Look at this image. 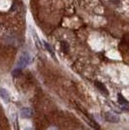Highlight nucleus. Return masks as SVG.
I'll list each match as a JSON object with an SVG mask.
<instances>
[{
  "mask_svg": "<svg viewBox=\"0 0 129 130\" xmlns=\"http://www.w3.org/2000/svg\"><path fill=\"white\" fill-rule=\"evenodd\" d=\"M33 39L35 41V45L37 46L39 49H41L42 48V43H41V41H40V39H39V37L37 36L36 33H33Z\"/></svg>",
  "mask_w": 129,
  "mask_h": 130,
  "instance_id": "8",
  "label": "nucleus"
},
{
  "mask_svg": "<svg viewBox=\"0 0 129 130\" xmlns=\"http://www.w3.org/2000/svg\"><path fill=\"white\" fill-rule=\"evenodd\" d=\"M118 103L121 105V107H122V108L127 109L126 108V106L128 105V102H127V100H126V99H125V98H124L120 93L118 95Z\"/></svg>",
  "mask_w": 129,
  "mask_h": 130,
  "instance_id": "7",
  "label": "nucleus"
},
{
  "mask_svg": "<svg viewBox=\"0 0 129 130\" xmlns=\"http://www.w3.org/2000/svg\"><path fill=\"white\" fill-rule=\"evenodd\" d=\"M25 130H32V129H30V128H26Z\"/></svg>",
  "mask_w": 129,
  "mask_h": 130,
  "instance_id": "12",
  "label": "nucleus"
},
{
  "mask_svg": "<svg viewBox=\"0 0 129 130\" xmlns=\"http://www.w3.org/2000/svg\"><path fill=\"white\" fill-rule=\"evenodd\" d=\"M95 86H96L97 88L100 90V92H102L103 94H106V95L109 94V91H108L107 87H105V85L102 84L101 82H95Z\"/></svg>",
  "mask_w": 129,
  "mask_h": 130,
  "instance_id": "5",
  "label": "nucleus"
},
{
  "mask_svg": "<svg viewBox=\"0 0 129 130\" xmlns=\"http://www.w3.org/2000/svg\"><path fill=\"white\" fill-rule=\"evenodd\" d=\"M21 71H22V70H20V69H18V68H16L15 70H14L13 72H12V74H13V76H14V77H17V76H19V75H20Z\"/></svg>",
  "mask_w": 129,
  "mask_h": 130,
  "instance_id": "10",
  "label": "nucleus"
},
{
  "mask_svg": "<svg viewBox=\"0 0 129 130\" xmlns=\"http://www.w3.org/2000/svg\"><path fill=\"white\" fill-rule=\"evenodd\" d=\"M32 60V57H31V54L27 52H24L21 54L20 58L18 60V63H17V68L20 69V70H22L23 68H25L27 65L29 64Z\"/></svg>",
  "mask_w": 129,
  "mask_h": 130,
  "instance_id": "1",
  "label": "nucleus"
},
{
  "mask_svg": "<svg viewBox=\"0 0 129 130\" xmlns=\"http://www.w3.org/2000/svg\"><path fill=\"white\" fill-rule=\"evenodd\" d=\"M48 130H57V129H56L55 127H51V128H49Z\"/></svg>",
  "mask_w": 129,
  "mask_h": 130,
  "instance_id": "11",
  "label": "nucleus"
},
{
  "mask_svg": "<svg viewBox=\"0 0 129 130\" xmlns=\"http://www.w3.org/2000/svg\"><path fill=\"white\" fill-rule=\"evenodd\" d=\"M41 43H42V46H43L44 48L47 50L49 53H50V54H52V56H53L54 59H55V54H54V50H53V48L50 46V44L47 43L46 41H42Z\"/></svg>",
  "mask_w": 129,
  "mask_h": 130,
  "instance_id": "6",
  "label": "nucleus"
},
{
  "mask_svg": "<svg viewBox=\"0 0 129 130\" xmlns=\"http://www.w3.org/2000/svg\"><path fill=\"white\" fill-rule=\"evenodd\" d=\"M61 48H62V50L64 51L65 53H67V52H68V49H69V45L66 43V42H64V41H62V42H61Z\"/></svg>",
  "mask_w": 129,
  "mask_h": 130,
  "instance_id": "9",
  "label": "nucleus"
},
{
  "mask_svg": "<svg viewBox=\"0 0 129 130\" xmlns=\"http://www.w3.org/2000/svg\"><path fill=\"white\" fill-rule=\"evenodd\" d=\"M0 97L2 98L5 102H9L10 101V94L7 89L3 88V87H0Z\"/></svg>",
  "mask_w": 129,
  "mask_h": 130,
  "instance_id": "4",
  "label": "nucleus"
},
{
  "mask_svg": "<svg viewBox=\"0 0 129 130\" xmlns=\"http://www.w3.org/2000/svg\"><path fill=\"white\" fill-rule=\"evenodd\" d=\"M104 117H105V119L109 122H111V123H118V122L120 121V118L118 117V115L111 113V112H107Z\"/></svg>",
  "mask_w": 129,
  "mask_h": 130,
  "instance_id": "2",
  "label": "nucleus"
},
{
  "mask_svg": "<svg viewBox=\"0 0 129 130\" xmlns=\"http://www.w3.org/2000/svg\"><path fill=\"white\" fill-rule=\"evenodd\" d=\"M21 117L24 119H29L33 116V111L30 108H22L20 111Z\"/></svg>",
  "mask_w": 129,
  "mask_h": 130,
  "instance_id": "3",
  "label": "nucleus"
}]
</instances>
